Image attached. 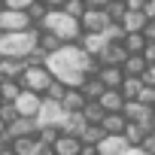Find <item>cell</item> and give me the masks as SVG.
<instances>
[{"label": "cell", "mask_w": 155, "mask_h": 155, "mask_svg": "<svg viewBox=\"0 0 155 155\" xmlns=\"http://www.w3.org/2000/svg\"><path fill=\"white\" fill-rule=\"evenodd\" d=\"M46 67L58 76L61 82L79 88V85L85 82V76H94V73L101 70V61H97L94 55H88V52L82 49V43H64L58 52L49 55Z\"/></svg>", "instance_id": "6da1fadb"}, {"label": "cell", "mask_w": 155, "mask_h": 155, "mask_svg": "<svg viewBox=\"0 0 155 155\" xmlns=\"http://www.w3.org/2000/svg\"><path fill=\"white\" fill-rule=\"evenodd\" d=\"M40 28L43 31H52L55 37H61L64 43H79L82 40V21L79 18H73L70 12H64V9H49L46 12V18L40 21Z\"/></svg>", "instance_id": "7a4b0ae2"}, {"label": "cell", "mask_w": 155, "mask_h": 155, "mask_svg": "<svg viewBox=\"0 0 155 155\" xmlns=\"http://www.w3.org/2000/svg\"><path fill=\"white\" fill-rule=\"evenodd\" d=\"M40 34H43L40 25H34V28H28V31L0 34V52H3V55H15V58H28V55L40 46Z\"/></svg>", "instance_id": "3957f363"}, {"label": "cell", "mask_w": 155, "mask_h": 155, "mask_svg": "<svg viewBox=\"0 0 155 155\" xmlns=\"http://www.w3.org/2000/svg\"><path fill=\"white\" fill-rule=\"evenodd\" d=\"M52 79H55V73H52L46 64H28V67H25V73L18 76L21 88L37 91V94H46V88L52 85Z\"/></svg>", "instance_id": "277c9868"}, {"label": "cell", "mask_w": 155, "mask_h": 155, "mask_svg": "<svg viewBox=\"0 0 155 155\" xmlns=\"http://www.w3.org/2000/svg\"><path fill=\"white\" fill-rule=\"evenodd\" d=\"M34 28V18L28 9H12V6H3L0 9V34H12V31H28Z\"/></svg>", "instance_id": "5b68a950"}, {"label": "cell", "mask_w": 155, "mask_h": 155, "mask_svg": "<svg viewBox=\"0 0 155 155\" xmlns=\"http://www.w3.org/2000/svg\"><path fill=\"white\" fill-rule=\"evenodd\" d=\"M64 116H67V110L61 107V101L43 97V107H40V116H37V122H40V125H58V128H61Z\"/></svg>", "instance_id": "8992f818"}, {"label": "cell", "mask_w": 155, "mask_h": 155, "mask_svg": "<svg viewBox=\"0 0 155 155\" xmlns=\"http://www.w3.org/2000/svg\"><path fill=\"white\" fill-rule=\"evenodd\" d=\"M79 21H82V31H104L113 18H110V12H107L104 6H88Z\"/></svg>", "instance_id": "52a82bcc"}, {"label": "cell", "mask_w": 155, "mask_h": 155, "mask_svg": "<svg viewBox=\"0 0 155 155\" xmlns=\"http://www.w3.org/2000/svg\"><path fill=\"white\" fill-rule=\"evenodd\" d=\"M15 107H18L21 116H34V119H37V116H40V107H43V94L21 88V94L15 97Z\"/></svg>", "instance_id": "ba28073f"}, {"label": "cell", "mask_w": 155, "mask_h": 155, "mask_svg": "<svg viewBox=\"0 0 155 155\" xmlns=\"http://www.w3.org/2000/svg\"><path fill=\"white\" fill-rule=\"evenodd\" d=\"M79 43H82V49H85L88 55H94V58H101V52L110 46V40L104 37V31H85Z\"/></svg>", "instance_id": "9c48e42d"}, {"label": "cell", "mask_w": 155, "mask_h": 155, "mask_svg": "<svg viewBox=\"0 0 155 155\" xmlns=\"http://www.w3.org/2000/svg\"><path fill=\"white\" fill-rule=\"evenodd\" d=\"M131 143L125 140V134H107L101 143H97V152L101 155H122Z\"/></svg>", "instance_id": "30bf717a"}, {"label": "cell", "mask_w": 155, "mask_h": 155, "mask_svg": "<svg viewBox=\"0 0 155 155\" xmlns=\"http://www.w3.org/2000/svg\"><path fill=\"white\" fill-rule=\"evenodd\" d=\"M12 149H15V155H43V149H46V143L34 134V137H15L12 140Z\"/></svg>", "instance_id": "8fae6325"}, {"label": "cell", "mask_w": 155, "mask_h": 155, "mask_svg": "<svg viewBox=\"0 0 155 155\" xmlns=\"http://www.w3.org/2000/svg\"><path fill=\"white\" fill-rule=\"evenodd\" d=\"M97 76H101V82L107 88H122V82H125V70L119 64H101Z\"/></svg>", "instance_id": "7c38bea8"}, {"label": "cell", "mask_w": 155, "mask_h": 155, "mask_svg": "<svg viewBox=\"0 0 155 155\" xmlns=\"http://www.w3.org/2000/svg\"><path fill=\"white\" fill-rule=\"evenodd\" d=\"M25 58H15V55H3L0 58V76L3 79H18V76L25 73Z\"/></svg>", "instance_id": "4fadbf2b"}, {"label": "cell", "mask_w": 155, "mask_h": 155, "mask_svg": "<svg viewBox=\"0 0 155 155\" xmlns=\"http://www.w3.org/2000/svg\"><path fill=\"white\" fill-rule=\"evenodd\" d=\"M40 131V122L34 119V116H18L12 125H9V134H12V140L15 137H34Z\"/></svg>", "instance_id": "5bb4252c"}, {"label": "cell", "mask_w": 155, "mask_h": 155, "mask_svg": "<svg viewBox=\"0 0 155 155\" xmlns=\"http://www.w3.org/2000/svg\"><path fill=\"white\" fill-rule=\"evenodd\" d=\"M85 128H88V119L82 116V110H79V113H67L64 122H61V131H64V134H73V137H82Z\"/></svg>", "instance_id": "9a60e30c"}, {"label": "cell", "mask_w": 155, "mask_h": 155, "mask_svg": "<svg viewBox=\"0 0 155 155\" xmlns=\"http://www.w3.org/2000/svg\"><path fill=\"white\" fill-rule=\"evenodd\" d=\"M52 146H55V152H58V155H79L82 140H79V137H73V134H64V131H61V134H58V140H55Z\"/></svg>", "instance_id": "2e32d148"}, {"label": "cell", "mask_w": 155, "mask_h": 155, "mask_svg": "<svg viewBox=\"0 0 155 155\" xmlns=\"http://www.w3.org/2000/svg\"><path fill=\"white\" fill-rule=\"evenodd\" d=\"M125 58H128V49H125V43L119 40V43H110V46L101 52V58H97V61H101V64H119V67H122V64H125Z\"/></svg>", "instance_id": "e0dca14e"}, {"label": "cell", "mask_w": 155, "mask_h": 155, "mask_svg": "<svg viewBox=\"0 0 155 155\" xmlns=\"http://www.w3.org/2000/svg\"><path fill=\"white\" fill-rule=\"evenodd\" d=\"M85 104H88L85 91H82V88H73V85H70V88H67V94L61 97V107H64L67 113H79Z\"/></svg>", "instance_id": "ac0fdd59"}, {"label": "cell", "mask_w": 155, "mask_h": 155, "mask_svg": "<svg viewBox=\"0 0 155 155\" xmlns=\"http://www.w3.org/2000/svg\"><path fill=\"white\" fill-rule=\"evenodd\" d=\"M101 107H104L107 113H122V110H125V94H122V88H107V91L101 94Z\"/></svg>", "instance_id": "d6986e66"}, {"label": "cell", "mask_w": 155, "mask_h": 155, "mask_svg": "<svg viewBox=\"0 0 155 155\" xmlns=\"http://www.w3.org/2000/svg\"><path fill=\"white\" fill-rule=\"evenodd\" d=\"M146 67H149V61L143 58V52H128V58H125V64H122L125 76H143Z\"/></svg>", "instance_id": "ffe728a7"}, {"label": "cell", "mask_w": 155, "mask_h": 155, "mask_svg": "<svg viewBox=\"0 0 155 155\" xmlns=\"http://www.w3.org/2000/svg\"><path fill=\"white\" fill-rule=\"evenodd\" d=\"M146 82H143V76H125V82H122V94L125 101H140Z\"/></svg>", "instance_id": "44dd1931"}, {"label": "cell", "mask_w": 155, "mask_h": 155, "mask_svg": "<svg viewBox=\"0 0 155 155\" xmlns=\"http://www.w3.org/2000/svg\"><path fill=\"white\" fill-rule=\"evenodd\" d=\"M146 21H149V18H146L143 9H131V6H128V12H125V18H122V28H125V31H143Z\"/></svg>", "instance_id": "7402d4cb"}, {"label": "cell", "mask_w": 155, "mask_h": 155, "mask_svg": "<svg viewBox=\"0 0 155 155\" xmlns=\"http://www.w3.org/2000/svg\"><path fill=\"white\" fill-rule=\"evenodd\" d=\"M79 88L85 91V97H88V101H101V94L107 91V85L101 82V76H97V73H94V76H85V82H82Z\"/></svg>", "instance_id": "603a6c76"}, {"label": "cell", "mask_w": 155, "mask_h": 155, "mask_svg": "<svg viewBox=\"0 0 155 155\" xmlns=\"http://www.w3.org/2000/svg\"><path fill=\"white\" fill-rule=\"evenodd\" d=\"M101 125H104V131H107V134H125L128 119H125V113H107Z\"/></svg>", "instance_id": "cb8c5ba5"}, {"label": "cell", "mask_w": 155, "mask_h": 155, "mask_svg": "<svg viewBox=\"0 0 155 155\" xmlns=\"http://www.w3.org/2000/svg\"><path fill=\"white\" fill-rule=\"evenodd\" d=\"M146 137H149V131H146L140 122H128V125H125V140H128L131 146H140Z\"/></svg>", "instance_id": "d4e9b609"}, {"label": "cell", "mask_w": 155, "mask_h": 155, "mask_svg": "<svg viewBox=\"0 0 155 155\" xmlns=\"http://www.w3.org/2000/svg\"><path fill=\"white\" fill-rule=\"evenodd\" d=\"M122 43H125L128 52H143L149 40L143 37V31H125V40H122Z\"/></svg>", "instance_id": "484cf974"}, {"label": "cell", "mask_w": 155, "mask_h": 155, "mask_svg": "<svg viewBox=\"0 0 155 155\" xmlns=\"http://www.w3.org/2000/svg\"><path fill=\"white\" fill-rule=\"evenodd\" d=\"M82 116L88 119V125H101L104 116H107V110L101 107V101H88V104L82 107Z\"/></svg>", "instance_id": "4316f807"}, {"label": "cell", "mask_w": 155, "mask_h": 155, "mask_svg": "<svg viewBox=\"0 0 155 155\" xmlns=\"http://www.w3.org/2000/svg\"><path fill=\"white\" fill-rule=\"evenodd\" d=\"M61 46H64V40H61V37H55L52 31H43V34H40V49H43L46 55H52V52H58Z\"/></svg>", "instance_id": "83f0119b"}, {"label": "cell", "mask_w": 155, "mask_h": 155, "mask_svg": "<svg viewBox=\"0 0 155 155\" xmlns=\"http://www.w3.org/2000/svg\"><path fill=\"white\" fill-rule=\"evenodd\" d=\"M21 94V82L18 79H0V97L3 101H15Z\"/></svg>", "instance_id": "f1b7e54d"}, {"label": "cell", "mask_w": 155, "mask_h": 155, "mask_svg": "<svg viewBox=\"0 0 155 155\" xmlns=\"http://www.w3.org/2000/svg\"><path fill=\"white\" fill-rule=\"evenodd\" d=\"M104 137H107L104 125H88V128L82 131V137H79V140H82V143H88V146H97V143H101Z\"/></svg>", "instance_id": "f546056e"}, {"label": "cell", "mask_w": 155, "mask_h": 155, "mask_svg": "<svg viewBox=\"0 0 155 155\" xmlns=\"http://www.w3.org/2000/svg\"><path fill=\"white\" fill-rule=\"evenodd\" d=\"M104 9L110 12V18H113V21H119V25H122V18H125V12H128V3H125V0H110Z\"/></svg>", "instance_id": "4dcf8cb0"}, {"label": "cell", "mask_w": 155, "mask_h": 155, "mask_svg": "<svg viewBox=\"0 0 155 155\" xmlns=\"http://www.w3.org/2000/svg\"><path fill=\"white\" fill-rule=\"evenodd\" d=\"M67 88H70V85H67V82H61L58 76H55V79H52V85L46 88V94H43V97H52V101H61V97L67 94Z\"/></svg>", "instance_id": "1f68e13d"}, {"label": "cell", "mask_w": 155, "mask_h": 155, "mask_svg": "<svg viewBox=\"0 0 155 155\" xmlns=\"http://www.w3.org/2000/svg\"><path fill=\"white\" fill-rule=\"evenodd\" d=\"M61 9H64V12H70V15H73V18H82V15H85V9H88V6H85V0H67V3H64V6H61Z\"/></svg>", "instance_id": "d6a6232c"}, {"label": "cell", "mask_w": 155, "mask_h": 155, "mask_svg": "<svg viewBox=\"0 0 155 155\" xmlns=\"http://www.w3.org/2000/svg\"><path fill=\"white\" fill-rule=\"evenodd\" d=\"M28 12H31V18H34V25H40V21L46 18V12H49V6L43 3V0H37V3H34V6L28 9Z\"/></svg>", "instance_id": "836d02e7"}, {"label": "cell", "mask_w": 155, "mask_h": 155, "mask_svg": "<svg viewBox=\"0 0 155 155\" xmlns=\"http://www.w3.org/2000/svg\"><path fill=\"white\" fill-rule=\"evenodd\" d=\"M140 101H143L146 107H152V110H155V85H146V88H143V94H140Z\"/></svg>", "instance_id": "e575fe53"}, {"label": "cell", "mask_w": 155, "mask_h": 155, "mask_svg": "<svg viewBox=\"0 0 155 155\" xmlns=\"http://www.w3.org/2000/svg\"><path fill=\"white\" fill-rule=\"evenodd\" d=\"M3 3H6V6H12V9H31L37 0H3Z\"/></svg>", "instance_id": "d590c367"}, {"label": "cell", "mask_w": 155, "mask_h": 155, "mask_svg": "<svg viewBox=\"0 0 155 155\" xmlns=\"http://www.w3.org/2000/svg\"><path fill=\"white\" fill-rule=\"evenodd\" d=\"M140 146H143V152H146V155H155V134H149Z\"/></svg>", "instance_id": "8d00e7d4"}, {"label": "cell", "mask_w": 155, "mask_h": 155, "mask_svg": "<svg viewBox=\"0 0 155 155\" xmlns=\"http://www.w3.org/2000/svg\"><path fill=\"white\" fill-rule=\"evenodd\" d=\"M143 37H146L149 43H155V18H149V21H146V28H143Z\"/></svg>", "instance_id": "74e56055"}, {"label": "cell", "mask_w": 155, "mask_h": 155, "mask_svg": "<svg viewBox=\"0 0 155 155\" xmlns=\"http://www.w3.org/2000/svg\"><path fill=\"white\" fill-rule=\"evenodd\" d=\"M143 82H146V85H155V64H149V67L143 70Z\"/></svg>", "instance_id": "f35d334b"}, {"label": "cell", "mask_w": 155, "mask_h": 155, "mask_svg": "<svg viewBox=\"0 0 155 155\" xmlns=\"http://www.w3.org/2000/svg\"><path fill=\"white\" fill-rule=\"evenodd\" d=\"M143 58H146L149 64H155V43H146V49H143Z\"/></svg>", "instance_id": "ab89813d"}, {"label": "cell", "mask_w": 155, "mask_h": 155, "mask_svg": "<svg viewBox=\"0 0 155 155\" xmlns=\"http://www.w3.org/2000/svg\"><path fill=\"white\" fill-rule=\"evenodd\" d=\"M143 12H146V18H155V0H146V3H143Z\"/></svg>", "instance_id": "60d3db41"}, {"label": "cell", "mask_w": 155, "mask_h": 155, "mask_svg": "<svg viewBox=\"0 0 155 155\" xmlns=\"http://www.w3.org/2000/svg\"><path fill=\"white\" fill-rule=\"evenodd\" d=\"M79 155H101V152H97V146H88V143H82Z\"/></svg>", "instance_id": "b9f144b4"}, {"label": "cell", "mask_w": 155, "mask_h": 155, "mask_svg": "<svg viewBox=\"0 0 155 155\" xmlns=\"http://www.w3.org/2000/svg\"><path fill=\"white\" fill-rule=\"evenodd\" d=\"M122 155H146V152H143V146H128Z\"/></svg>", "instance_id": "7bdbcfd3"}, {"label": "cell", "mask_w": 155, "mask_h": 155, "mask_svg": "<svg viewBox=\"0 0 155 155\" xmlns=\"http://www.w3.org/2000/svg\"><path fill=\"white\" fill-rule=\"evenodd\" d=\"M43 3H46V6H49V9H61V6H64V3H67V0H43Z\"/></svg>", "instance_id": "ee69618b"}, {"label": "cell", "mask_w": 155, "mask_h": 155, "mask_svg": "<svg viewBox=\"0 0 155 155\" xmlns=\"http://www.w3.org/2000/svg\"><path fill=\"white\" fill-rule=\"evenodd\" d=\"M125 3H128L131 9H143V3H146V0H125Z\"/></svg>", "instance_id": "f6af8a7d"}, {"label": "cell", "mask_w": 155, "mask_h": 155, "mask_svg": "<svg viewBox=\"0 0 155 155\" xmlns=\"http://www.w3.org/2000/svg\"><path fill=\"white\" fill-rule=\"evenodd\" d=\"M110 0H85V6H107Z\"/></svg>", "instance_id": "bcb514c9"}, {"label": "cell", "mask_w": 155, "mask_h": 155, "mask_svg": "<svg viewBox=\"0 0 155 155\" xmlns=\"http://www.w3.org/2000/svg\"><path fill=\"white\" fill-rule=\"evenodd\" d=\"M0 155H15V149H12V143H9V146H3V149H0Z\"/></svg>", "instance_id": "7dc6e473"}, {"label": "cell", "mask_w": 155, "mask_h": 155, "mask_svg": "<svg viewBox=\"0 0 155 155\" xmlns=\"http://www.w3.org/2000/svg\"><path fill=\"white\" fill-rule=\"evenodd\" d=\"M43 155H58V152H55V146H46V149H43Z\"/></svg>", "instance_id": "c3c4849f"}, {"label": "cell", "mask_w": 155, "mask_h": 155, "mask_svg": "<svg viewBox=\"0 0 155 155\" xmlns=\"http://www.w3.org/2000/svg\"><path fill=\"white\" fill-rule=\"evenodd\" d=\"M0 104H3V97H0Z\"/></svg>", "instance_id": "681fc988"}, {"label": "cell", "mask_w": 155, "mask_h": 155, "mask_svg": "<svg viewBox=\"0 0 155 155\" xmlns=\"http://www.w3.org/2000/svg\"><path fill=\"white\" fill-rule=\"evenodd\" d=\"M0 58H3V52H0Z\"/></svg>", "instance_id": "f907efd6"}, {"label": "cell", "mask_w": 155, "mask_h": 155, "mask_svg": "<svg viewBox=\"0 0 155 155\" xmlns=\"http://www.w3.org/2000/svg\"><path fill=\"white\" fill-rule=\"evenodd\" d=\"M152 134H155V131H152Z\"/></svg>", "instance_id": "816d5d0a"}]
</instances>
